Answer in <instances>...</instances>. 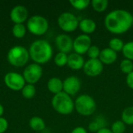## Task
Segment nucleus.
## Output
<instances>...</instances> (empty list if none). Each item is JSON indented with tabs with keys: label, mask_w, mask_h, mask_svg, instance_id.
Wrapping results in <instances>:
<instances>
[{
	"label": "nucleus",
	"mask_w": 133,
	"mask_h": 133,
	"mask_svg": "<svg viewBox=\"0 0 133 133\" xmlns=\"http://www.w3.org/2000/svg\"><path fill=\"white\" fill-rule=\"evenodd\" d=\"M133 25V16L125 9H115L107 14L104 18L106 29L113 34L126 33Z\"/></svg>",
	"instance_id": "obj_1"
},
{
	"label": "nucleus",
	"mask_w": 133,
	"mask_h": 133,
	"mask_svg": "<svg viewBox=\"0 0 133 133\" xmlns=\"http://www.w3.org/2000/svg\"><path fill=\"white\" fill-rule=\"evenodd\" d=\"M30 58L38 65L46 64L53 55V49L50 43L43 39L34 41L29 48Z\"/></svg>",
	"instance_id": "obj_2"
},
{
	"label": "nucleus",
	"mask_w": 133,
	"mask_h": 133,
	"mask_svg": "<svg viewBox=\"0 0 133 133\" xmlns=\"http://www.w3.org/2000/svg\"><path fill=\"white\" fill-rule=\"evenodd\" d=\"M51 105L57 113L62 115H70L75 109V104L72 97L63 91L54 95L51 100Z\"/></svg>",
	"instance_id": "obj_3"
},
{
	"label": "nucleus",
	"mask_w": 133,
	"mask_h": 133,
	"mask_svg": "<svg viewBox=\"0 0 133 133\" xmlns=\"http://www.w3.org/2000/svg\"><path fill=\"white\" fill-rule=\"evenodd\" d=\"M74 104L77 113L83 116H90L93 115L97 109L95 100L88 94H81L78 96L74 101Z\"/></svg>",
	"instance_id": "obj_4"
},
{
	"label": "nucleus",
	"mask_w": 133,
	"mask_h": 133,
	"mask_svg": "<svg viewBox=\"0 0 133 133\" xmlns=\"http://www.w3.org/2000/svg\"><path fill=\"white\" fill-rule=\"evenodd\" d=\"M29 51L23 46H14L11 48L7 54L9 63L15 67H23L29 61Z\"/></svg>",
	"instance_id": "obj_5"
},
{
	"label": "nucleus",
	"mask_w": 133,
	"mask_h": 133,
	"mask_svg": "<svg viewBox=\"0 0 133 133\" xmlns=\"http://www.w3.org/2000/svg\"><path fill=\"white\" fill-rule=\"evenodd\" d=\"M26 27L30 33L36 36H41L47 33L49 28L48 19L40 15L30 17L26 23Z\"/></svg>",
	"instance_id": "obj_6"
},
{
	"label": "nucleus",
	"mask_w": 133,
	"mask_h": 133,
	"mask_svg": "<svg viewBox=\"0 0 133 133\" xmlns=\"http://www.w3.org/2000/svg\"><path fill=\"white\" fill-rule=\"evenodd\" d=\"M79 21L78 18L74 14L69 12H62L58 18V25L59 28L66 33L74 32L79 28Z\"/></svg>",
	"instance_id": "obj_7"
},
{
	"label": "nucleus",
	"mask_w": 133,
	"mask_h": 133,
	"mask_svg": "<svg viewBox=\"0 0 133 133\" xmlns=\"http://www.w3.org/2000/svg\"><path fill=\"white\" fill-rule=\"evenodd\" d=\"M4 83L9 89L13 91L22 90L26 85V81L23 75L16 72H9L6 73L4 76Z\"/></svg>",
	"instance_id": "obj_8"
},
{
	"label": "nucleus",
	"mask_w": 133,
	"mask_h": 133,
	"mask_svg": "<svg viewBox=\"0 0 133 133\" xmlns=\"http://www.w3.org/2000/svg\"><path fill=\"white\" fill-rule=\"evenodd\" d=\"M43 75V69L41 65L32 63L28 65L23 70V76L27 84H34L37 83Z\"/></svg>",
	"instance_id": "obj_9"
},
{
	"label": "nucleus",
	"mask_w": 133,
	"mask_h": 133,
	"mask_svg": "<svg viewBox=\"0 0 133 133\" xmlns=\"http://www.w3.org/2000/svg\"><path fill=\"white\" fill-rule=\"evenodd\" d=\"M91 44L92 41L89 35L80 34L73 40V51L75 53L83 55L87 53Z\"/></svg>",
	"instance_id": "obj_10"
},
{
	"label": "nucleus",
	"mask_w": 133,
	"mask_h": 133,
	"mask_svg": "<svg viewBox=\"0 0 133 133\" xmlns=\"http://www.w3.org/2000/svg\"><path fill=\"white\" fill-rule=\"evenodd\" d=\"M83 69L87 76L96 77L102 73L104 65L99 59H88L85 62Z\"/></svg>",
	"instance_id": "obj_11"
},
{
	"label": "nucleus",
	"mask_w": 133,
	"mask_h": 133,
	"mask_svg": "<svg viewBox=\"0 0 133 133\" xmlns=\"http://www.w3.org/2000/svg\"><path fill=\"white\" fill-rule=\"evenodd\" d=\"M81 88V80L74 76L67 77L63 81V92L69 96H75Z\"/></svg>",
	"instance_id": "obj_12"
},
{
	"label": "nucleus",
	"mask_w": 133,
	"mask_h": 133,
	"mask_svg": "<svg viewBox=\"0 0 133 133\" xmlns=\"http://www.w3.org/2000/svg\"><path fill=\"white\" fill-rule=\"evenodd\" d=\"M55 44L59 52L68 54L73 50V40L65 34H61L56 37Z\"/></svg>",
	"instance_id": "obj_13"
},
{
	"label": "nucleus",
	"mask_w": 133,
	"mask_h": 133,
	"mask_svg": "<svg viewBox=\"0 0 133 133\" xmlns=\"http://www.w3.org/2000/svg\"><path fill=\"white\" fill-rule=\"evenodd\" d=\"M9 17L15 24L23 23L28 18V11L24 5H17L10 11Z\"/></svg>",
	"instance_id": "obj_14"
},
{
	"label": "nucleus",
	"mask_w": 133,
	"mask_h": 133,
	"mask_svg": "<svg viewBox=\"0 0 133 133\" xmlns=\"http://www.w3.org/2000/svg\"><path fill=\"white\" fill-rule=\"evenodd\" d=\"M85 64V60L83 55L76 54L75 52L71 53L68 55V62L67 65L72 70H80L83 69Z\"/></svg>",
	"instance_id": "obj_15"
},
{
	"label": "nucleus",
	"mask_w": 133,
	"mask_h": 133,
	"mask_svg": "<svg viewBox=\"0 0 133 133\" xmlns=\"http://www.w3.org/2000/svg\"><path fill=\"white\" fill-rule=\"evenodd\" d=\"M118 59L117 52L114 51L109 48H105L101 51L99 60L103 65H111L115 63Z\"/></svg>",
	"instance_id": "obj_16"
},
{
	"label": "nucleus",
	"mask_w": 133,
	"mask_h": 133,
	"mask_svg": "<svg viewBox=\"0 0 133 133\" xmlns=\"http://www.w3.org/2000/svg\"><path fill=\"white\" fill-rule=\"evenodd\" d=\"M79 28L83 34L89 35L94 33L97 29V23L94 19L86 18L79 21Z\"/></svg>",
	"instance_id": "obj_17"
},
{
	"label": "nucleus",
	"mask_w": 133,
	"mask_h": 133,
	"mask_svg": "<svg viewBox=\"0 0 133 133\" xmlns=\"http://www.w3.org/2000/svg\"><path fill=\"white\" fill-rule=\"evenodd\" d=\"M48 90L54 95L63 91V81L58 77L51 78L47 83Z\"/></svg>",
	"instance_id": "obj_18"
},
{
	"label": "nucleus",
	"mask_w": 133,
	"mask_h": 133,
	"mask_svg": "<svg viewBox=\"0 0 133 133\" xmlns=\"http://www.w3.org/2000/svg\"><path fill=\"white\" fill-rule=\"evenodd\" d=\"M29 125L34 131H37V132L43 131L46 127L45 122L43 120V118L38 116L32 117L29 122Z\"/></svg>",
	"instance_id": "obj_19"
},
{
	"label": "nucleus",
	"mask_w": 133,
	"mask_h": 133,
	"mask_svg": "<svg viewBox=\"0 0 133 133\" xmlns=\"http://www.w3.org/2000/svg\"><path fill=\"white\" fill-rule=\"evenodd\" d=\"M105 125H106L105 119L102 117H97L89 124L88 129L91 132L97 133L100 129L105 128Z\"/></svg>",
	"instance_id": "obj_20"
},
{
	"label": "nucleus",
	"mask_w": 133,
	"mask_h": 133,
	"mask_svg": "<svg viewBox=\"0 0 133 133\" xmlns=\"http://www.w3.org/2000/svg\"><path fill=\"white\" fill-rule=\"evenodd\" d=\"M122 121L126 125H133V106H129L123 110Z\"/></svg>",
	"instance_id": "obj_21"
},
{
	"label": "nucleus",
	"mask_w": 133,
	"mask_h": 133,
	"mask_svg": "<svg viewBox=\"0 0 133 133\" xmlns=\"http://www.w3.org/2000/svg\"><path fill=\"white\" fill-rule=\"evenodd\" d=\"M93 9L97 12H104L108 6V1L107 0H93L90 2Z\"/></svg>",
	"instance_id": "obj_22"
},
{
	"label": "nucleus",
	"mask_w": 133,
	"mask_h": 133,
	"mask_svg": "<svg viewBox=\"0 0 133 133\" xmlns=\"http://www.w3.org/2000/svg\"><path fill=\"white\" fill-rule=\"evenodd\" d=\"M108 44H109V47H108L109 48H111V50H113L114 51L118 53V52L122 51V49H123V47L125 45V43L120 38L114 37V38L110 40Z\"/></svg>",
	"instance_id": "obj_23"
},
{
	"label": "nucleus",
	"mask_w": 133,
	"mask_h": 133,
	"mask_svg": "<svg viewBox=\"0 0 133 133\" xmlns=\"http://www.w3.org/2000/svg\"><path fill=\"white\" fill-rule=\"evenodd\" d=\"M26 32V26L23 25V23L14 24L12 28V33L13 36L18 39L23 38L25 36Z\"/></svg>",
	"instance_id": "obj_24"
},
{
	"label": "nucleus",
	"mask_w": 133,
	"mask_h": 133,
	"mask_svg": "<svg viewBox=\"0 0 133 133\" xmlns=\"http://www.w3.org/2000/svg\"><path fill=\"white\" fill-rule=\"evenodd\" d=\"M22 95L26 99H31L36 94V88L33 84H26L21 90Z\"/></svg>",
	"instance_id": "obj_25"
},
{
	"label": "nucleus",
	"mask_w": 133,
	"mask_h": 133,
	"mask_svg": "<svg viewBox=\"0 0 133 133\" xmlns=\"http://www.w3.org/2000/svg\"><path fill=\"white\" fill-rule=\"evenodd\" d=\"M54 62H55V64L58 67H63L65 65H67L68 55L63 52H58L55 56Z\"/></svg>",
	"instance_id": "obj_26"
},
{
	"label": "nucleus",
	"mask_w": 133,
	"mask_h": 133,
	"mask_svg": "<svg viewBox=\"0 0 133 133\" xmlns=\"http://www.w3.org/2000/svg\"><path fill=\"white\" fill-rule=\"evenodd\" d=\"M122 52L126 59L131 60L133 62V41L125 43Z\"/></svg>",
	"instance_id": "obj_27"
},
{
	"label": "nucleus",
	"mask_w": 133,
	"mask_h": 133,
	"mask_svg": "<svg viewBox=\"0 0 133 133\" xmlns=\"http://www.w3.org/2000/svg\"><path fill=\"white\" fill-rule=\"evenodd\" d=\"M69 3L74 9L77 10H83L90 5V2L89 0H70Z\"/></svg>",
	"instance_id": "obj_28"
},
{
	"label": "nucleus",
	"mask_w": 133,
	"mask_h": 133,
	"mask_svg": "<svg viewBox=\"0 0 133 133\" xmlns=\"http://www.w3.org/2000/svg\"><path fill=\"white\" fill-rule=\"evenodd\" d=\"M120 70L126 75H128L130 72H133L132 61L126 59V58L123 59L120 63Z\"/></svg>",
	"instance_id": "obj_29"
},
{
	"label": "nucleus",
	"mask_w": 133,
	"mask_h": 133,
	"mask_svg": "<svg viewBox=\"0 0 133 133\" xmlns=\"http://www.w3.org/2000/svg\"><path fill=\"white\" fill-rule=\"evenodd\" d=\"M111 130L113 133H124L126 130V125L122 121H115L111 127Z\"/></svg>",
	"instance_id": "obj_30"
},
{
	"label": "nucleus",
	"mask_w": 133,
	"mask_h": 133,
	"mask_svg": "<svg viewBox=\"0 0 133 133\" xmlns=\"http://www.w3.org/2000/svg\"><path fill=\"white\" fill-rule=\"evenodd\" d=\"M101 49L96 45H91L89 48L87 55L89 59H99V56L101 54Z\"/></svg>",
	"instance_id": "obj_31"
},
{
	"label": "nucleus",
	"mask_w": 133,
	"mask_h": 133,
	"mask_svg": "<svg viewBox=\"0 0 133 133\" xmlns=\"http://www.w3.org/2000/svg\"><path fill=\"white\" fill-rule=\"evenodd\" d=\"M9 123L5 118H0V133H4L8 129Z\"/></svg>",
	"instance_id": "obj_32"
},
{
	"label": "nucleus",
	"mask_w": 133,
	"mask_h": 133,
	"mask_svg": "<svg viewBox=\"0 0 133 133\" xmlns=\"http://www.w3.org/2000/svg\"><path fill=\"white\" fill-rule=\"evenodd\" d=\"M126 84L130 89L133 90V72L126 76Z\"/></svg>",
	"instance_id": "obj_33"
},
{
	"label": "nucleus",
	"mask_w": 133,
	"mask_h": 133,
	"mask_svg": "<svg viewBox=\"0 0 133 133\" xmlns=\"http://www.w3.org/2000/svg\"><path fill=\"white\" fill-rule=\"evenodd\" d=\"M70 133H87V131L85 128L78 126V127H76L75 129H73Z\"/></svg>",
	"instance_id": "obj_34"
},
{
	"label": "nucleus",
	"mask_w": 133,
	"mask_h": 133,
	"mask_svg": "<svg viewBox=\"0 0 133 133\" xmlns=\"http://www.w3.org/2000/svg\"><path fill=\"white\" fill-rule=\"evenodd\" d=\"M97 133H113L111 132V129H108V128H103V129H100L98 132Z\"/></svg>",
	"instance_id": "obj_35"
},
{
	"label": "nucleus",
	"mask_w": 133,
	"mask_h": 133,
	"mask_svg": "<svg viewBox=\"0 0 133 133\" xmlns=\"http://www.w3.org/2000/svg\"><path fill=\"white\" fill-rule=\"evenodd\" d=\"M3 113H4V108H3V106L0 104V118L2 117V115H3Z\"/></svg>",
	"instance_id": "obj_36"
}]
</instances>
